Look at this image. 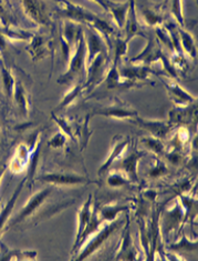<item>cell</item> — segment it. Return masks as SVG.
Returning <instances> with one entry per match:
<instances>
[{"instance_id":"1f68e13d","label":"cell","mask_w":198,"mask_h":261,"mask_svg":"<svg viewBox=\"0 0 198 261\" xmlns=\"http://www.w3.org/2000/svg\"><path fill=\"white\" fill-rule=\"evenodd\" d=\"M142 17L147 26L151 27H158L162 26L164 22V18L162 12L156 10L155 8H144L142 10Z\"/></svg>"},{"instance_id":"8d00e7d4","label":"cell","mask_w":198,"mask_h":261,"mask_svg":"<svg viewBox=\"0 0 198 261\" xmlns=\"http://www.w3.org/2000/svg\"><path fill=\"white\" fill-rule=\"evenodd\" d=\"M166 5L169 6V10L177 20L178 26L185 27V20L182 9V0H166Z\"/></svg>"},{"instance_id":"ee69618b","label":"cell","mask_w":198,"mask_h":261,"mask_svg":"<svg viewBox=\"0 0 198 261\" xmlns=\"http://www.w3.org/2000/svg\"><path fill=\"white\" fill-rule=\"evenodd\" d=\"M0 57H2V55H0Z\"/></svg>"},{"instance_id":"cb8c5ba5","label":"cell","mask_w":198,"mask_h":261,"mask_svg":"<svg viewBox=\"0 0 198 261\" xmlns=\"http://www.w3.org/2000/svg\"><path fill=\"white\" fill-rule=\"evenodd\" d=\"M12 100H14L15 103L17 105L18 109H19V113L21 114L22 117L29 116V110H30L29 96H28L27 91H26V89H24V87L20 80L16 82Z\"/></svg>"},{"instance_id":"b9f144b4","label":"cell","mask_w":198,"mask_h":261,"mask_svg":"<svg viewBox=\"0 0 198 261\" xmlns=\"http://www.w3.org/2000/svg\"><path fill=\"white\" fill-rule=\"evenodd\" d=\"M7 168H8L7 165H0V181H2V179L5 175L6 170H7Z\"/></svg>"},{"instance_id":"44dd1931","label":"cell","mask_w":198,"mask_h":261,"mask_svg":"<svg viewBox=\"0 0 198 261\" xmlns=\"http://www.w3.org/2000/svg\"><path fill=\"white\" fill-rule=\"evenodd\" d=\"M27 51L31 56V58L36 61L41 60L48 55L50 47L48 41L40 35H34L30 39V45L26 48Z\"/></svg>"},{"instance_id":"ab89813d","label":"cell","mask_w":198,"mask_h":261,"mask_svg":"<svg viewBox=\"0 0 198 261\" xmlns=\"http://www.w3.org/2000/svg\"><path fill=\"white\" fill-rule=\"evenodd\" d=\"M166 169H167V168H166L165 164L163 163V160L157 159L156 163H155V166L153 167V169L150 172V176L153 177V178H157V177L163 176V175H165L166 171H167Z\"/></svg>"},{"instance_id":"d6a6232c","label":"cell","mask_w":198,"mask_h":261,"mask_svg":"<svg viewBox=\"0 0 198 261\" xmlns=\"http://www.w3.org/2000/svg\"><path fill=\"white\" fill-rule=\"evenodd\" d=\"M142 144H143L148 150H151L152 152H154L157 156H163L166 148L165 145L162 139H158L155 138V137H144V138H142Z\"/></svg>"},{"instance_id":"ba28073f","label":"cell","mask_w":198,"mask_h":261,"mask_svg":"<svg viewBox=\"0 0 198 261\" xmlns=\"http://www.w3.org/2000/svg\"><path fill=\"white\" fill-rule=\"evenodd\" d=\"M83 32L86 43V66H88L98 54L110 55V48L100 33L91 27H86L85 30L83 29Z\"/></svg>"},{"instance_id":"f546056e","label":"cell","mask_w":198,"mask_h":261,"mask_svg":"<svg viewBox=\"0 0 198 261\" xmlns=\"http://www.w3.org/2000/svg\"><path fill=\"white\" fill-rule=\"evenodd\" d=\"M83 84L84 83L82 82V83H78V84L74 85L72 88L64 95L62 101H61L60 105L58 106L57 110H63L64 108L69 107V106H71L74 101H76L77 99L84 92Z\"/></svg>"},{"instance_id":"74e56055","label":"cell","mask_w":198,"mask_h":261,"mask_svg":"<svg viewBox=\"0 0 198 261\" xmlns=\"http://www.w3.org/2000/svg\"><path fill=\"white\" fill-rule=\"evenodd\" d=\"M197 240H189L186 236H183V238L179 240L177 244H173L170 246V250H185V251H196L197 250Z\"/></svg>"},{"instance_id":"f1b7e54d","label":"cell","mask_w":198,"mask_h":261,"mask_svg":"<svg viewBox=\"0 0 198 261\" xmlns=\"http://www.w3.org/2000/svg\"><path fill=\"white\" fill-rule=\"evenodd\" d=\"M92 118V115H86L82 125H80L79 128H77V142L80 145V150L84 151L85 148L88 147L90 138L92 136V130L90 128V120Z\"/></svg>"},{"instance_id":"ffe728a7","label":"cell","mask_w":198,"mask_h":261,"mask_svg":"<svg viewBox=\"0 0 198 261\" xmlns=\"http://www.w3.org/2000/svg\"><path fill=\"white\" fill-rule=\"evenodd\" d=\"M30 159V148L24 144H19L16 148V151L12 156L8 168L11 172L21 173L26 169V166L29 164Z\"/></svg>"},{"instance_id":"4fadbf2b","label":"cell","mask_w":198,"mask_h":261,"mask_svg":"<svg viewBox=\"0 0 198 261\" xmlns=\"http://www.w3.org/2000/svg\"><path fill=\"white\" fill-rule=\"evenodd\" d=\"M162 83L169 92V96L175 106H188L197 102L196 97L191 96L188 91L185 90L183 87L177 84L174 78L162 79Z\"/></svg>"},{"instance_id":"8992f818","label":"cell","mask_w":198,"mask_h":261,"mask_svg":"<svg viewBox=\"0 0 198 261\" xmlns=\"http://www.w3.org/2000/svg\"><path fill=\"white\" fill-rule=\"evenodd\" d=\"M93 114L97 116L113 118V119L117 120H129L132 122L136 117L140 116L138 111L129 107L125 102L121 101L117 97H114L113 101L110 105L95 109Z\"/></svg>"},{"instance_id":"7402d4cb","label":"cell","mask_w":198,"mask_h":261,"mask_svg":"<svg viewBox=\"0 0 198 261\" xmlns=\"http://www.w3.org/2000/svg\"><path fill=\"white\" fill-rule=\"evenodd\" d=\"M132 207L129 204L125 203H111V204H105L103 207H98V215H100V218L102 221L111 222L117 218L121 213H128V210Z\"/></svg>"},{"instance_id":"4316f807","label":"cell","mask_w":198,"mask_h":261,"mask_svg":"<svg viewBox=\"0 0 198 261\" xmlns=\"http://www.w3.org/2000/svg\"><path fill=\"white\" fill-rule=\"evenodd\" d=\"M2 245V252H0V260H36L37 251L34 250H17L9 249L4 244Z\"/></svg>"},{"instance_id":"d4e9b609","label":"cell","mask_w":198,"mask_h":261,"mask_svg":"<svg viewBox=\"0 0 198 261\" xmlns=\"http://www.w3.org/2000/svg\"><path fill=\"white\" fill-rule=\"evenodd\" d=\"M102 223H103V221L100 218V215H98V203L95 202V203H93V208H92V215H91L90 221L88 223V226H86V228L84 229L81 240H80L79 248L81 247L83 244H85L86 239H89L91 236H93L95 232H97V230L101 228Z\"/></svg>"},{"instance_id":"4dcf8cb0","label":"cell","mask_w":198,"mask_h":261,"mask_svg":"<svg viewBox=\"0 0 198 261\" xmlns=\"http://www.w3.org/2000/svg\"><path fill=\"white\" fill-rule=\"evenodd\" d=\"M112 49L114 53L112 63L117 66H120L123 56H125L127 53L128 42L124 38H121L120 36H115L114 43H112V48H111V50H112Z\"/></svg>"},{"instance_id":"ac0fdd59","label":"cell","mask_w":198,"mask_h":261,"mask_svg":"<svg viewBox=\"0 0 198 261\" xmlns=\"http://www.w3.org/2000/svg\"><path fill=\"white\" fill-rule=\"evenodd\" d=\"M197 111V105L191 103L188 106H175L170 111L169 122L171 125H188L194 120Z\"/></svg>"},{"instance_id":"603a6c76","label":"cell","mask_w":198,"mask_h":261,"mask_svg":"<svg viewBox=\"0 0 198 261\" xmlns=\"http://www.w3.org/2000/svg\"><path fill=\"white\" fill-rule=\"evenodd\" d=\"M177 32L179 37V45H181L182 51L184 55H187L191 59H196L197 57V47L194 40V37L191 36L184 27L177 26Z\"/></svg>"},{"instance_id":"e575fe53","label":"cell","mask_w":198,"mask_h":261,"mask_svg":"<svg viewBox=\"0 0 198 261\" xmlns=\"http://www.w3.org/2000/svg\"><path fill=\"white\" fill-rule=\"evenodd\" d=\"M52 118H53V120L57 122V125L61 129V132H62L68 137V138H70L71 140L77 142V135H76L77 129L73 128L72 123L68 120L67 118L57 117L54 115V113H52Z\"/></svg>"},{"instance_id":"f35d334b","label":"cell","mask_w":198,"mask_h":261,"mask_svg":"<svg viewBox=\"0 0 198 261\" xmlns=\"http://www.w3.org/2000/svg\"><path fill=\"white\" fill-rule=\"evenodd\" d=\"M67 139H68V137L62 132H59L55 134L50 140L48 141V146L50 148H53V149L63 148L67 144Z\"/></svg>"},{"instance_id":"5bb4252c","label":"cell","mask_w":198,"mask_h":261,"mask_svg":"<svg viewBox=\"0 0 198 261\" xmlns=\"http://www.w3.org/2000/svg\"><path fill=\"white\" fill-rule=\"evenodd\" d=\"M134 123L140 126L141 128L145 129L146 132L150 133L153 137L158 139H165L167 135L171 133V130L173 129V125L169 121H162V120H147L144 119V118H141L138 116L133 120Z\"/></svg>"},{"instance_id":"9c48e42d","label":"cell","mask_w":198,"mask_h":261,"mask_svg":"<svg viewBox=\"0 0 198 261\" xmlns=\"http://www.w3.org/2000/svg\"><path fill=\"white\" fill-rule=\"evenodd\" d=\"M42 182L51 186H77V185H89L95 184L94 180H90L88 177L77 175V173L68 172H48L43 173L39 177Z\"/></svg>"},{"instance_id":"7c38bea8","label":"cell","mask_w":198,"mask_h":261,"mask_svg":"<svg viewBox=\"0 0 198 261\" xmlns=\"http://www.w3.org/2000/svg\"><path fill=\"white\" fill-rule=\"evenodd\" d=\"M129 142H131V139H129L128 137H122V136L115 137L113 139V145H112V148H111L108 158L105 159V161L101 165V167L98 168V171H97L98 177L102 178L103 176H105V173H108L110 171V168L112 167L115 161L119 158H121L122 154L125 152Z\"/></svg>"},{"instance_id":"484cf974","label":"cell","mask_w":198,"mask_h":261,"mask_svg":"<svg viewBox=\"0 0 198 261\" xmlns=\"http://www.w3.org/2000/svg\"><path fill=\"white\" fill-rule=\"evenodd\" d=\"M128 4H129L128 0L126 3L111 2L107 10L111 15H112L116 27L121 30H123V28H124V23L126 19L127 10H128Z\"/></svg>"},{"instance_id":"83f0119b","label":"cell","mask_w":198,"mask_h":261,"mask_svg":"<svg viewBox=\"0 0 198 261\" xmlns=\"http://www.w3.org/2000/svg\"><path fill=\"white\" fill-rule=\"evenodd\" d=\"M0 76H2L5 96L7 97V99H9V100H12L17 80L14 77V74H12L11 70L5 66V64L2 60H0Z\"/></svg>"},{"instance_id":"5b68a950","label":"cell","mask_w":198,"mask_h":261,"mask_svg":"<svg viewBox=\"0 0 198 261\" xmlns=\"http://www.w3.org/2000/svg\"><path fill=\"white\" fill-rule=\"evenodd\" d=\"M121 223L122 222L117 219L111 222H107V225L97 230V233L95 232L96 234L88 242V245H86L84 247V249H82V251L78 254L77 258H74V260H84L92 256L93 253H95L105 242H107V240L110 238V236L112 234L115 230L119 229Z\"/></svg>"},{"instance_id":"52a82bcc","label":"cell","mask_w":198,"mask_h":261,"mask_svg":"<svg viewBox=\"0 0 198 261\" xmlns=\"http://www.w3.org/2000/svg\"><path fill=\"white\" fill-rule=\"evenodd\" d=\"M52 191H53V187L50 185L49 187H46L39 190L38 192H36L35 195H32L29 198V200L26 202V204H24V206L20 209L16 218L14 220L9 221L10 223H8L6 229L14 227L15 225H18V223H21L27 218H29L30 216H32L35 211L38 210L41 204L46 201V199L52 194Z\"/></svg>"},{"instance_id":"836d02e7","label":"cell","mask_w":198,"mask_h":261,"mask_svg":"<svg viewBox=\"0 0 198 261\" xmlns=\"http://www.w3.org/2000/svg\"><path fill=\"white\" fill-rule=\"evenodd\" d=\"M131 184L132 182L129 181L125 173H123L119 170L111 171L108 176V185L112 188L126 187V186H129Z\"/></svg>"},{"instance_id":"3957f363","label":"cell","mask_w":198,"mask_h":261,"mask_svg":"<svg viewBox=\"0 0 198 261\" xmlns=\"http://www.w3.org/2000/svg\"><path fill=\"white\" fill-rule=\"evenodd\" d=\"M109 54H98L96 57L86 66L85 80L83 84L84 91L91 92L95 89V87L101 85L109 70Z\"/></svg>"},{"instance_id":"8fae6325","label":"cell","mask_w":198,"mask_h":261,"mask_svg":"<svg viewBox=\"0 0 198 261\" xmlns=\"http://www.w3.org/2000/svg\"><path fill=\"white\" fill-rule=\"evenodd\" d=\"M184 218H185V210L182 206L181 201L176 200L175 204L167 209L162 218V225H159L160 228V234L164 236H169L170 232H172L173 230H176L179 223H184Z\"/></svg>"},{"instance_id":"d590c367","label":"cell","mask_w":198,"mask_h":261,"mask_svg":"<svg viewBox=\"0 0 198 261\" xmlns=\"http://www.w3.org/2000/svg\"><path fill=\"white\" fill-rule=\"evenodd\" d=\"M0 26H14V16H12L8 0H0Z\"/></svg>"},{"instance_id":"7bdbcfd3","label":"cell","mask_w":198,"mask_h":261,"mask_svg":"<svg viewBox=\"0 0 198 261\" xmlns=\"http://www.w3.org/2000/svg\"><path fill=\"white\" fill-rule=\"evenodd\" d=\"M0 103H2V100H0Z\"/></svg>"},{"instance_id":"e0dca14e","label":"cell","mask_w":198,"mask_h":261,"mask_svg":"<svg viewBox=\"0 0 198 261\" xmlns=\"http://www.w3.org/2000/svg\"><path fill=\"white\" fill-rule=\"evenodd\" d=\"M144 152L138 150L136 144H134L131 152L126 157L121 160V166L124 170V173L132 184H140L139 173H138V165L140 159L144 156Z\"/></svg>"},{"instance_id":"30bf717a","label":"cell","mask_w":198,"mask_h":261,"mask_svg":"<svg viewBox=\"0 0 198 261\" xmlns=\"http://www.w3.org/2000/svg\"><path fill=\"white\" fill-rule=\"evenodd\" d=\"M125 226L123 228L121 242L114 256V260H136L138 259V250L134 247L131 234V221L129 216H125Z\"/></svg>"},{"instance_id":"60d3db41","label":"cell","mask_w":198,"mask_h":261,"mask_svg":"<svg viewBox=\"0 0 198 261\" xmlns=\"http://www.w3.org/2000/svg\"><path fill=\"white\" fill-rule=\"evenodd\" d=\"M142 195H143V198L148 202H154L157 197V191L154 189H145Z\"/></svg>"},{"instance_id":"277c9868","label":"cell","mask_w":198,"mask_h":261,"mask_svg":"<svg viewBox=\"0 0 198 261\" xmlns=\"http://www.w3.org/2000/svg\"><path fill=\"white\" fill-rule=\"evenodd\" d=\"M24 16L39 27H50L52 20L43 0H19Z\"/></svg>"},{"instance_id":"d6986e66","label":"cell","mask_w":198,"mask_h":261,"mask_svg":"<svg viewBox=\"0 0 198 261\" xmlns=\"http://www.w3.org/2000/svg\"><path fill=\"white\" fill-rule=\"evenodd\" d=\"M28 181V177L23 178L20 184L17 186V188L15 189L14 194H12L10 200L5 204V207L2 209V211H0V236L3 234L4 230H6V227H7L8 222H9V218L11 217V214L12 211H14V208H15V204L18 200V198H19L21 191L23 189L24 186H26Z\"/></svg>"},{"instance_id":"9a60e30c","label":"cell","mask_w":198,"mask_h":261,"mask_svg":"<svg viewBox=\"0 0 198 261\" xmlns=\"http://www.w3.org/2000/svg\"><path fill=\"white\" fill-rule=\"evenodd\" d=\"M92 200H93V197H92V195H90L89 198L86 199L84 203L81 206V208L78 210V228H77L76 239H74V244L72 248L73 253L79 250V244H80V240H81L82 233L90 221L91 215H92V208H93V202H92Z\"/></svg>"},{"instance_id":"7a4b0ae2","label":"cell","mask_w":198,"mask_h":261,"mask_svg":"<svg viewBox=\"0 0 198 261\" xmlns=\"http://www.w3.org/2000/svg\"><path fill=\"white\" fill-rule=\"evenodd\" d=\"M69 66L67 71L60 76L58 84H70L74 82L78 77L85 78L86 73V43L83 28H81L76 42V47L69 59Z\"/></svg>"},{"instance_id":"2e32d148","label":"cell","mask_w":198,"mask_h":261,"mask_svg":"<svg viewBox=\"0 0 198 261\" xmlns=\"http://www.w3.org/2000/svg\"><path fill=\"white\" fill-rule=\"evenodd\" d=\"M128 10H127V15H126V19L124 23V34L125 37L124 39L129 42L135 36H143L146 37L143 30H142L141 23L139 21L138 14H136V4L135 0H128Z\"/></svg>"},{"instance_id":"6da1fadb","label":"cell","mask_w":198,"mask_h":261,"mask_svg":"<svg viewBox=\"0 0 198 261\" xmlns=\"http://www.w3.org/2000/svg\"><path fill=\"white\" fill-rule=\"evenodd\" d=\"M55 2L59 5V8L57 10V15L59 17L63 18L64 20L78 23L80 26L91 27L95 29L96 32L103 36V38L107 41L111 51V48H112L111 37L114 36L115 34L114 28L111 24L103 20L97 15L93 14L92 11L85 9L82 6L73 4L69 2V0H55Z\"/></svg>"}]
</instances>
